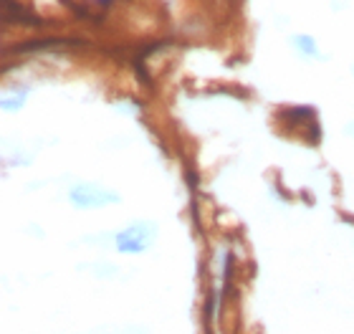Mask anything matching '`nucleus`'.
<instances>
[{"label": "nucleus", "instance_id": "nucleus-3", "mask_svg": "<svg viewBox=\"0 0 354 334\" xmlns=\"http://www.w3.org/2000/svg\"><path fill=\"white\" fill-rule=\"evenodd\" d=\"M314 117H317V111L311 109V106H286V109H281L279 119L283 122V127H311L314 124Z\"/></svg>", "mask_w": 354, "mask_h": 334}, {"label": "nucleus", "instance_id": "nucleus-2", "mask_svg": "<svg viewBox=\"0 0 354 334\" xmlns=\"http://www.w3.org/2000/svg\"><path fill=\"white\" fill-rule=\"evenodd\" d=\"M68 201L74 203L76 208L91 210V208H104L111 203H119V195L106 190L104 185H94V183H76L68 190Z\"/></svg>", "mask_w": 354, "mask_h": 334}, {"label": "nucleus", "instance_id": "nucleus-5", "mask_svg": "<svg viewBox=\"0 0 354 334\" xmlns=\"http://www.w3.org/2000/svg\"><path fill=\"white\" fill-rule=\"evenodd\" d=\"M66 44L64 38H33V41H23L21 46H15L13 51H41V48H56V46Z\"/></svg>", "mask_w": 354, "mask_h": 334}, {"label": "nucleus", "instance_id": "nucleus-7", "mask_svg": "<svg viewBox=\"0 0 354 334\" xmlns=\"http://www.w3.org/2000/svg\"><path fill=\"white\" fill-rule=\"evenodd\" d=\"M347 134H349V137H354V122H352V124H347Z\"/></svg>", "mask_w": 354, "mask_h": 334}, {"label": "nucleus", "instance_id": "nucleus-4", "mask_svg": "<svg viewBox=\"0 0 354 334\" xmlns=\"http://www.w3.org/2000/svg\"><path fill=\"white\" fill-rule=\"evenodd\" d=\"M291 46H294L299 53H304L306 59H322V53H319V44L311 36H306V33L291 36Z\"/></svg>", "mask_w": 354, "mask_h": 334}, {"label": "nucleus", "instance_id": "nucleus-6", "mask_svg": "<svg viewBox=\"0 0 354 334\" xmlns=\"http://www.w3.org/2000/svg\"><path fill=\"white\" fill-rule=\"evenodd\" d=\"M23 99H26V94H15V97H6L3 99V109L6 111H10V109H21L23 106Z\"/></svg>", "mask_w": 354, "mask_h": 334}, {"label": "nucleus", "instance_id": "nucleus-1", "mask_svg": "<svg viewBox=\"0 0 354 334\" xmlns=\"http://www.w3.org/2000/svg\"><path fill=\"white\" fill-rule=\"evenodd\" d=\"M157 236V225L149 221H137L132 225H127L124 230H119L114 236L119 253H145L152 245Z\"/></svg>", "mask_w": 354, "mask_h": 334}]
</instances>
